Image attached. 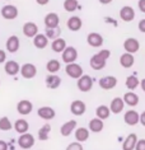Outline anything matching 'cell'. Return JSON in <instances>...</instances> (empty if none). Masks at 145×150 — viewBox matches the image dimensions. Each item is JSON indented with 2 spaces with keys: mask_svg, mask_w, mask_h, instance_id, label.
I'll list each match as a JSON object with an SVG mask.
<instances>
[{
  "mask_svg": "<svg viewBox=\"0 0 145 150\" xmlns=\"http://www.w3.org/2000/svg\"><path fill=\"white\" fill-rule=\"evenodd\" d=\"M110 56H111V51L110 50H102V51H99L98 54L92 56L91 61H89V65H91V67L93 70L99 71V70L105 69L106 61H107V59H108Z\"/></svg>",
  "mask_w": 145,
  "mask_h": 150,
  "instance_id": "6da1fadb",
  "label": "cell"
},
{
  "mask_svg": "<svg viewBox=\"0 0 145 150\" xmlns=\"http://www.w3.org/2000/svg\"><path fill=\"white\" fill-rule=\"evenodd\" d=\"M65 73L68 74L69 78H73V79H79V78L83 76V67H81L79 64H66L65 66Z\"/></svg>",
  "mask_w": 145,
  "mask_h": 150,
  "instance_id": "7a4b0ae2",
  "label": "cell"
},
{
  "mask_svg": "<svg viewBox=\"0 0 145 150\" xmlns=\"http://www.w3.org/2000/svg\"><path fill=\"white\" fill-rule=\"evenodd\" d=\"M0 14L1 17L6 21H13L18 17V8L16 5H12V4H8V5H4L0 10Z\"/></svg>",
  "mask_w": 145,
  "mask_h": 150,
  "instance_id": "3957f363",
  "label": "cell"
},
{
  "mask_svg": "<svg viewBox=\"0 0 145 150\" xmlns=\"http://www.w3.org/2000/svg\"><path fill=\"white\" fill-rule=\"evenodd\" d=\"M76 87L80 92L83 93H87L89 91H92L93 88V79L89 75H83L81 78H79L76 81Z\"/></svg>",
  "mask_w": 145,
  "mask_h": 150,
  "instance_id": "277c9868",
  "label": "cell"
},
{
  "mask_svg": "<svg viewBox=\"0 0 145 150\" xmlns=\"http://www.w3.org/2000/svg\"><path fill=\"white\" fill-rule=\"evenodd\" d=\"M18 145H19L21 149H24V150L31 149L35 145V137H33V135L29 132L19 135V137H18Z\"/></svg>",
  "mask_w": 145,
  "mask_h": 150,
  "instance_id": "5b68a950",
  "label": "cell"
},
{
  "mask_svg": "<svg viewBox=\"0 0 145 150\" xmlns=\"http://www.w3.org/2000/svg\"><path fill=\"white\" fill-rule=\"evenodd\" d=\"M124 122L129 126H136L137 123H140V113L135 110L126 111L124 115Z\"/></svg>",
  "mask_w": 145,
  "mask_h": 150,
  "instance_id": "8992f818",
  "label": "cell"
},
{
  "mask_svg": "<svg viewBox=\"0 0 145 150\" xmlns=\"http://www.w3.org/2000/svg\"><path fill=\"white\" fill-rule=\"evenodd\" d=\"M61 56H62V61L65 64H73V62H75V60L78 59V51L75 47L68 46L62 51Z\"/></svg>",
  "mask_w": 145,
  "mask_h": 150,
  "instance_id": "52a82bcc",
  "label": "cell"
},
{
  "mask_svg": "<svg viewBox=\"0 0 145 150\" xmlns=\"http://www.w3.org/2000/svg\"><path fill=\"white\" fill-rule=\"evenodd\" d=\"M21 75L24 78V79H33V78L37 75V67L33 65V64H24L21 67Z\"/></svg>",
  "mask_w": 145,
  "mask_h": 150,
  "instance_id": "ba28073f",
  "label": "cell"
},
{
  "mask_svg": "<svg viewBox=\"0 0 145 150\" xmlns=\"http://www.w3.org/2000/svg\"><path fill=\"white\" fill-rule=\"evenodd\" d=\"M140 48V43L139 41L136 38H134V37H129V38H126L124 41V50L127 52V54H135V52L139 51Z\"/></svg>",
  "mask_w": 145,
  "mask_h": 150,
  "instance_id": "9c48e42d",
  "label": "cell"
},
{
  "mask_svg": "<svg viewBox=\"0 0 145 150\" xmlns=\"http://www.w3.org/2000/svg\"><path fill=\"white\" fill-rule=\"evenodd\" d=\"M22 32H23V35L25 37H28V38H35V37L38 35V25L36 23H33V22H27V23H24L23 27H22Z\"/></svg>",
  "mask_w": 145,
  "mask_h": 150,
  "instance_id": "30bf717a",
  "label": "cell"
},
{
  "mask_svg": "<svg viewBox=\"0 0 145 150\" xmlns=\"http://www.w3.org/2000/svg\"><path fill=\"white\" fill-rule=\"evenodd\" d=\"M117 85V78L116 76H103L99 79V87H101L103 91H111Z\"/></svg>",
  "mask_w": 145,
  "mask_h": 150,
  "instance_id": "8fae6325",
  "label": "cell"
},
{
  "mask_svg": "<svg viewBox=\"0 0 145 150\" xmlns=\"http://www.w3.org/2000/svg\"><path fill=\"white\" fill-rule=\"evenodd\" d=\"M87 111V104H85L83 100L80 99H76V100H73L71 104H70V112L75 116H81L85 113Z\"/></svg>",
  "mask_w": 145,
  "mask_h": 150,
  "instance_id": "7c38bea8",
  "label": "cell"
},
{
  "mask_svg": "<svg viewBox=\"0 0 145 150\" xmlns=\"http://www.w3.org/2000/svg\"><path fill=\"white\" fill-rule=\"evenodd\" d=\"M5 47H6V51L8 52H10V54H16L21 47V41L18 38V36H10L5 42Z\"/></svg>",
  "mask_w": 145,
  "mask_h": 150,
  "instance_id": "4fadbf2b",
  "label": "cell"
},
{
  "mask_svg": "<svg viewBox=\"0 0 145 150\" xmlns=\"http://www.w3.org/2000/svg\"><path fill=\"white\" fill-rule=\"evenodd\" d=\"M37 115H38L40 118L45 120V121H50L55 117V110L52 107H48V106H43V107H40L38 111H37Z\"/></svg>",
  "mask_w": 145,
  "mask_h": 150,
  "instance_id": "5bb4252c",
  "label": "cell"
},
{
  "mask_svg": "<svg viewBox=\"0 0 145 150\" xmlns=\"http://www.w3.org/2000/svg\"><path fill=\"white\" fill-rule=\"evenodd\" d=\"M33 110V104L28 99H22L17 104V112L19 115H29Z\"/></svg>",
  "mask_w": 145,
  "mask_h": 150,
  "instance_id": "9a60e30c",
  "label": "cell"
},
{
  "mask_svg": "<svg viewBox=\"0 0 145 150\" xmlns=\"http://www.w3.org/2000/svg\"><path fill=\"white\" fill-rule=\"evenodd\" d=\"M87 43L91 47H101L103 45V37L97 32H92L87 36Z\"/></svg>",
  "mask_w": 145,
  "mask_h": 150,
  "instance_id": "2e32d148",
  "label": "cell"
},
{
  "mask_svg": "<svg viewBox=\"0 0 145 150\" xmlns=\"http://www.w3.org/2000/svg\"><path fill=\"white\" fill-rule=\"evenodd\" d=\"M124 106H125V102H124V99H122V98H120V97L113 98L112 100H111V103H110L111 113H113V115L121 113V112L124 111Z\"/></svg>",
  "mask_w": 145,
  "mask_h": 150,
  "instance_id": "e0dca14e",
  "label": "cell"
},
{
  "mask_svg": "<svg viewBox=\"0 0 145 150\" xmlns=\"http://www.w3.org/2000/svg\"><path fill=\"white\" fill-rule=\"evenodd\" d=\"M66 25H68V28L71 32H78V31H80L81 27H83V21H81L80 17L73 16V17H70L68 19V22H66Z\"/></svg>",
  "mask_w": 145,
  "mask_h": 150,
  "instance_id": "ac0fdd59",
  "label": "cell"
},
{
  "mask_svg": "<svg viewBox=\"0 0 145 150\" xmlns=\"http://www.w3.org/2000/svg\"><path fill=\"white\" fill-rule=\"evenodd\" d=\"M43 23L46 28H57L59 23H60V18L56 13H48L43 19Z\"/></svg>",
  "mask_w": 145,
  "mask_h": 150,
  "instance_id": "d6986e66",
  "label": "cell"
},
{
  "mask_svg": "<svg viewBox=\"0 0 145 150\" xmlns=\"http://www.w3.org/2000/svg\"><path fill=\"white\" fill-rule=\"evenodd\" d=\"M120 18L124 22H131L135 18V10H134L132 6H122L120 9Z\"/></svg>",
  "mask_w": 145,
  "mask_h": 150,
  "instance_id": "ffe728a7",
  "label": "cell"
},
{
  "mask_svg": "<svg viewBox=\"0 0 145 150\" xmlns=\"http://www.w3.org/2000/svg\"><path fill=\"white\" fill-rule=\"evenodd\" d=\"M4 71L8 75H10V76H14V75H17L21 71V66L17 61L9 60V61H6L5 65H4Z\"/></svg>",
  "mask_w": 145,
  "mask_h": 150,
  "instance_id": "44dd1931",
  "label": "cell"
},
{
  "mask_svg": "<svg viewBox=\"0 0 145 150\" xmlns=\"http://www.w3.org/2000/svg\"><path fill=\"white\" fill-rule=\"evenodd\" d=\"M137 140H139V139H137L136 134H129L127 137L122 142V150H135Z\"/></svg>",
  "mask_w": 145,
  "mask_h": 150,
  "instance_id": "7402d4cb",
  "label": "cell"
},
{
  "mask_svg": "<svg viewBox=\"0 0 145 150\" xmlns=\"http://www.w3.org/2000/svg\"><path fill=\"white\" fill-rule=\"evenodd\" d=\"M89 134H91V131H89L87 127H78L74 131V136H75V140L78 142H80V144H83L89 139Z\"/></svg>",
  "mask_w": 145,
  "mask_h": 150,
  "instance_id": "603a6c76",
  "label": "cell"
},
{
  "mask_svg": "<svg viewBox=\"0 0 145 150\" xmlns=\"http://www.w3.org/2000/svg\"><path fill=\"white\" fill-rule=\"evenodd\" d=\"M13 127H14V130H16L19 135H23V134L28 132L29 123H28L27 120H24V118H18L17 121L13 123Z\"/></svg>",
  "mask_w": 145,
  "mask_h": 150,
  "instance_id": "cb8c5ba5",
  "label": "cell"
},
{
  "mask_svg": "<svg viewBox=\"0 0 145 150\" xmlns=\"http://www.w3.org/2000/svg\"><path fill=\"white\" fill-rule=\"evenodd\" d=\"M76 121L75 120H70V121L68 122H65L64 125L61 126V129H60V134L62 135V136H70V135L73 134V131H75L76 129Z\"/></svg>",
  "mask_w": 145,
  "mask_h": 150,
  "instance_id": "d4e9b609",
  "label": "cell"
},
{
  "mask_svg": "<svg viewBox=\"0 0 145 150\" xmlns=\"http://www.w3.org/2000/svg\"><path fill=\"white\" fill-rule=\"evenodd\" d=\"M46 85L48 89H57L61 85V78L56 74H50L46 76Z\"/></svg>",
  "mask_w": 145,
  "mask_h": 150,
  "instance_id": "484cf974",
  "label": "cell"
},
{
  "mask_svg": "<svg viewBox=\"0 0 145 150\" xmlns=\"http://www.w3.org/2000/svg\"><path fill=\"white\" fill-rule=\"evenodd\" d=\"M103 127H105V123H103V121L95 117V118H92L91 121H89L88 130L91 131V132L98 134V132H101V131L103 130Z\"/></svg>",
  "mask_w": 145,
  "mask_h": 150,
  "instance_id": "4316f807",
  "label": "cell"
},
{
  "mask_svg": "<svg viewBox=\"0 0 145 150\" xmlns=\"http://www.w3.org/2000/svg\"><path fill=\"white\" fill-rule=\"evenodd\" d=\"M124 102H125V104H127V106H130V107H135V106H137L139 104V96L137 94H135L134 92H127V93H125L124 94Z\"/></svg>",
  "mask_w": 145,
  "mask_h": 150,
  "instance_id": "83f0119b",
  "label": "cell"
},
{
  "mask_svg": "<svg viewBox=\"0 0 145 150\" xmlns=\"http://www.w3.org/2000/svg\"><path fill=\"white\" fill-rule=\"evenodd\" d=\"M134 62H135V57L131 54L126 52V54H122L120 56V65L122 67H125V69H130L134 65Z\"/></svg>",
  "mask_w": 145,
  "mask_h": 150,
  "instance_id": "f1b7e54d",
  "label": "cell"
},
{
  "mask_svg": "<svg viewBox=\"0 0 145 150\" xmlns=\"http://www.w3.org/2000/svg\"><path fill=\"white\" fill-rule=\"evenodd\" d=\"M33 45H35V47L40 48V50H42V48H46L47 45H48V38L46 37V35H42V33H38L35 38H33Z\"/></svg>",
  "mask_w": 145,
  "mask_h": 150,
  "instance_id": "f546056e",
  "label": "cell"
},
{
  "mask_svg": "<svg viewBox=\"0 0 145 150\" xmlns=\"http://www.w3.org/2000/svg\"><path fill=\"white\" fill-rule=\"evenodd\" d=\"M95 116L97 118L102 120V121H105L111 116V111H110V107L108 106H105V104H102V106H98L95 110Z\"/></svg>",
  "mask_w": 145,
  "mask_h": 150,
  "instance_id": "4dcf8cb0",
  "label": "cell"
},
{
  "mask_svg": "<svg viewBox=\"0 0 145 150\" xmlns=\"http://www.w3.org/2000/svg\"><path fill=\"white\" fill-rule=\"evenodd\" d=\"M66 47H68V46H66V41L64 38H60V37L56 38V40H54L52 43H51V48H52V51L57 52V54L62 52Z\"/></svg>",
  "mask_w": 145,
  "mask_h": 150,
  "instance_id": "1f68e13d",
  "label": "cell"
},
{
  "mask_svg": "<svg viewBox=\"0 0 145 150\" xmlns=\"http://www.w3.org/2000/svg\"><path fill=\"white\" fill-rule=\"evenodd\" d=\"M125 85L127 89H130V91H135V89L140 85V80L137 79L136 75H130V76L126 78Z\"/></svg>",
  "mask_w": 145,
  "mask_h": 150,
  "instance_id": "d6a6232c",
  "label": "cell"
},
{
  "mask_svg": "<svg viewBox=\"0 0 145 150\" xmlns=\"http://www.w3.org/2000/svg\"><path fill=\"white\" fill-rule=\"evenodd\" d=\"M61 69V64L59 60L56 59H52V60H50L47 64H46V70L48 71L50 74H55V73H57L59 70Z\"/></svg>",
  "mask_w": 145,
  "mask_h": 150,
  "instance_id": "836d02e7",
  "label": "cell"
},
{
  "mask_svg": "<svg viewBox=\"0 0 145 150\" xmlns=\"http://www.w3.org/2000/svg\"><path fill=\"white\" fill-rule=\"evenodd\" d=\"M50 131H51V126L48 125V123L43 125V126L38 130V139H40L41 141L48 140V135H50Z\"/></svg>",
  "mask_w": 145,
  "mask_h": 150,
  "instance_id": "e575fe53",
  "label": "cell"
},
{
  "mask_svg": "<svg viewBox=\"0 0 145 150\" xmlns=\"http://www.w3.org/2000/svg\"><path fill=\"white\" fill-rule=\"evenodd\" d=\"M79 8V4H78V0H65L64 1V9L69 13H73Z\"/></svg>",
  "mask_w": 145,
  "mask_h": 150,
  "instance_id": "d590c367",
  "label": "cell"
},
{
  "mask_svg": "<svg viewBox=\"0 0 145 150\" xmlns=\"http://www.w3.org/2000/svg\"><path fill=\"white\" fill-rule=\"evenodd\" d=\"M60 33H61V31H60V28H46V37L48 40H56V38H59V36H60Z\"/></svg>",
  "mask_w": 145,
  "mask_h": 150,
  "instance_id": "8d00e7d4",
  "label": "cell"
},
{
  "mask_svg": "<svg viewBox=\"0 0 145 150\" xmlns=\"http://www.w3.org/2000/svg\"><path fill=\"white\" fill-rule=\"evenodd\" d=\"M12 127H13V123L10 122V120L8 117H1L0 118V130L1 131H9V130H12Z\"/></svg>",
  "mask_w": 145,
  "mask_h": 150,
  "instance_id": "74e56055",
  "label": "cell"
},
{
  "mask_svg": "<svg viewBox=\"0 0 145 150\" xmlns=\"http://www.w3.org/2000/svg\"><path fill=\"white\" fill-rule=\"evenodd\" d=\"M66 150H84L83 149V144L78 141H74V142H70V144L66 146Z\"/></svg>",
  "mask_w": 145,
  "mask_h": 150,
  "instance_id": "f35d334b",
  "label": "cell"
},
{
  "mask_svg": "<svg viewBox=\"0 0 145 150\" xmlns=\"http://www.w3.org/2000/svg\"><path fill=\"white\" fill-rule=\"evenodd\" d=\"M135 150H145V139H139L137 140Z\"/></svg>",
  "mask_w": 145,
  "mask_h": 150,
  "instance_id": "ab89813d",
  "label": "cell"
},
{
  "mask_svg": "<svg viewBox=\"0 0 145 150\" xmlns=\"http://www.w3.org/2000/svg\"><path fill=\"white\" fill-rule=\"evenodd\" d=\"M137 28H139V31L141 33H145V19H141L139 22V24H137Z\"/></svg>",
  "mask_w": 145,
  "mask_h": 150,
  "instance_id": "60d3db41",
  "label": "cell"
},
{
  "mask_svg": "<svg viewBox=\"0 0 145 150\" xmlns=\"http://www.w3.org/2000/svg\"><path fill=\"white\" fill-rule=\"evenodd\" d=\"M137 6H139V9H140L141 13H145V0H139Z\"/></svg>",
  "mask_w": 145,
  "mask_h": 150,
  "instance_id": "b9f144b4",
  "label": "cell"
},
{
  "mask_svg": "<svg viewBox=\"0 0 145 150\" xmlns=\"http://www.w3.org/2000/svg\"><path fill=\"white\" fill-rule=\"evenodd\" d=\"M6 60V54L4 50H0V64H4Z\"/></svg>",
  "mask_w": 145,
  "mask_h": 150,
  "instance_id": "7bdbcfd3",
  "label": "cell"
},
{
  "mask_svg": "<svg viewBox=\"0 0 145 150\" xmlns=\"http://www.w3.org/2000/svg\"><path fill=\"white\" fill-rule=\"evenodd\" d=\"M8 148H9L8 142L4 140H0V150H8Z\"/></svg>",
  "mask_w": 145,
  "mask_h": 150,
  "instance_id": "ee69618b",
  "label": "cell"
},
{
  "mask_svg": "<svg viewBox=\"0 0 145 150\" xmlns=\"http://www.w3.org/2000/svg\"><path fill=\"white\" fill-rule=\"evenodd\" d=\"M140 123L145 127V111H144V112H141V113H140Z\"/></svg>",
  "mask_w": 145,
  "mask_h": 150,
  "instance_id": "f6af8a7d",
  "label": "cell"
},
{
  "mask_svg": "<svg viewBox=\"0 0 145 150\" xmlns=\"http://www.w3.org/2000/svg\"><path fill=\"white\" fill-rule=\"evenodd\" d=\"M36 3L38 5H47L50 3V0H36Z\"/></svg>",
  "mask_w": 145,
  "mask_h": 150,
  "instance_id": "bcb514c9",
  "label": "cell"
},
{
  "mask_svg": "<svg viewBox=\"0 0 145 150\" xmlns=\"http://www.w3.org/2000/svg\"><path fill=\"white\" fill-rule=\"evenodd\" d=\"M99 3H101L102 5H107V4H110V3H112L113 0H98Z\"/></svg>",
  "mask_w": 145,
  "mask_h": 150,
  "instance_id": "7dc6e473",
  "label": "cell"
},
{
  "mask_svg": "<svg viewBox=\"0 0 145 150\" xmlns=\"http://www.w3.org/2000/svg\"><path fill=\"white\" fill-rule=\"evenodd\" d=\"M140 87H141V89H143V92L145 93V78L143 80H140Z\"/></svg>",
  "mask_w": 145,
  "mask_h": 150,
  "instance_id": "c3c4849f",
  "label": "cell"
},
{
  "mask_svg": "<svg viewBox=\"0 0 145 150\" xmlns=\"http://www.w3.org/2000/svg\"><path fill=\"white\" fill-rule=\"evenodd\" d=\"M0 84H1V81H0Z\"/></svg>",
  "mask_w": 145,
  "mask_h": 150,
  "instance_id": "681fc988",
  "label": "cell"
}]
</instances>
